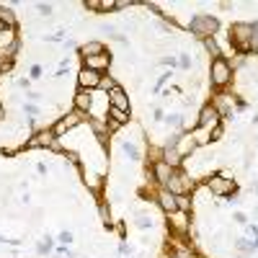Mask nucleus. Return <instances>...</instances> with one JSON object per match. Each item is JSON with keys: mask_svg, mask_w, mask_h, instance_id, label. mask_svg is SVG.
I'll list each match as a JSON object with an SVG mask.
<instances>
[{"mask_svg": "<svg viewBox=\"0 0 258 258\" xmlns=\"http://www.w3.org/2000/svg\"><path fill=\"white\" fill-rule=\"evenodd\" d=\"M232 80V65L225 60V57H217L212 60V67H209V83L215 88H225L230 85Z\"/></svg>", "mask_w": 258, "mask_h": 258, "instance_id": "1", "label": "nucleus"}, {"mask_svg": "<svg viewBox=\"0 0 258 258\" xmlns=\"http://www.w3.org/2000/svg\"><path fill=\"white\" fill-rule=\"evenodd\" d=\"M188 29H191L194 37L207 39V37H215V31L220 29V21H217L215 16H204V13H199V16H194L191 21H188Z\"/></svg>", "mask_w": 258, "mask_h": 258, "instance_id": "2", "label": "nucleus"}, {"mask_svg": "<svg viewBox=\"0 0 258 258\" xmlns=\"http://www.w3.org/2000/svg\"><path fill=\"white\" fill-rule=\"evenodd\" d=\"M165 188H168L171 194H176V196H186L188 191H194V178L188 176L186 171H181V168H176L173 176L168 178Z\"/></svg>", "mask_w": 258, "mask_h": 258, "instance_id": "3", "label": "nucleus"}, {"mask_svg": "<svg viewBox=\"0 0 258 258\" xmlns=\"http://www.w3.org/2000/svg\"><path fill=\"white\" fill-rule=\"evenodd\" d=\"M251 34L253 24H232L230 29V41L238 52H251Z\"/></svg>", "mask_w": 258, "mask_h": 258, "instance_id": "4", "label": "nucleus"}, {"mask_svg": "<svg viewBox=\"0 0 258 258\" xmlns=\"http://www.w3.org/2000/svg\"><path fill=\"white\" fill-rule=\"evenodd\" d=\"M207 191L212 194V196H230V194H235V181L230 176H212V178H207Z\"/></svg>", "mask_w": 258, "mask_h": 258, "instance_id": "5", "label": "nucleus"}, {"mask_svg": "<svg viewBox=\"0 0 258 258\" xmlns=\"http://www.w3.org/2000/svg\"><path fill=\"white\" fill-rule=\"evenodd\" d=\"M83 119H85V114H80V111H75V109H73V114H65V116H60L57 121H54V127H52L54 137H62V134L73 132L77 124H83Z\"/></svg>", "mask_w": 258, "mask_h": 258, "instance_id": "6", "label": "nucleus"}, {"mask_svg": "<svg viewBox=\"0 0 258 258\" xmlns=\"http://www.w3.org/2000/svg\"><path fill=\"white\" fill-rule=\"evenodd\" d=\"M26 147H29V150H34V147H52V150H60V145H57V137H54L52 129H39V132H34L31 137L26 140Z\"/></svg>", "mask_w": 258, "mask_h": 258, "instance_id": "7", "label": "nucleus"}, {"mask_svg": "<svg viewBox=\"0 0 258 258\" xmlns=\"http://www.w3.org/2000/svg\"><path fill=\"white\" fill-rule=\"evenodd\" d=\"M220 124V114H217V109L207 104V106H201L199 111V119H196V129H215Z\"/></svg>", "mask_w": 258, "mask_h": 258, "instance_id": "8", "label": "nucleus"}, {"mask_svg": "<svg viewBox=\"0 0 258 258\" xmlns=\"http://www.w3.org/2000/svg\"><path fill=\"white\" fill-rule=\"evenodd\" d=\"M98 83H101V73L88 70V67L77 70V88H83V91H98Z\"/></svg>", "mask_w": 258, "mask_h": 258, "instance_id": "9", "label": "nucleus"}, {"mask_svg": "<svg viewBox=\"0 0 258 258\" xmlns=\"http://www.w3.org/2000/svg\"><path fill=\"white\" fill-rule=\"evenodd\" d=\"M109 106L111 109H119V111H132V101H129V96H127V91L124 88H114V91L109 93Z\"/></svg>", "mask_w": 258, "mask_h": 258, "instance_id": "10", "label": "nucleus"}, {"mask_svg": "<svg viewBox=\"0 0 258 258\" xmlns=\"http://www.w3.org/2000/svg\"><path fill=\"white\" fill-rule=\"evenodd\" d=\"M73 109L80 111V114H88V111L93 109V93L91 91H83V88H77V93L73 98Z\"/></svg>", "mask_w": 258, "mask_h": 258, "instance_id": "11", "label": "nucleus"}, {"mask_svg": "<svg viewBox=\"0 0 258 258\" xmlns=\"http://www.w3.org/2000/svg\"><path fill=\"white\" fill-rule=\"evenodd\" d=\"M109 65H111V54H109V52L83 60V67H88V70H96V73H101V75H104V70H109Z\"/></svg>", "mask_w": 258, "mask_h": 258, "instance_id": "12", "label": "nucleus"}, {"mask_svg": "<svg viewBox=\"0 0 258 258\" xmlns=\"http://www.w3.org/2000/svg\"><path fill=\"white\" fill-rule=\"evenodd\" d=\"M168 222H171V227L176 232L186 235L191 230V215H184V212H173V215H168Z\"/></svg>", "mask_w": 258, "mask_h": 258, "instance_id": "13", "label": "nucleus"}, {"mask_svg": "<svg viewBox=\"0 0 258 258\" xmlns=\"http://www.w3.org/2000/svg\"><path fill=\"white\" fill-rule=\"evenodd\" d=\"M150 168H152V178H155V181H158L160 186H165V184H168V178L173 176V168L168 165L165 160H158V163H152Z\"/></svg>", "mask_w": 258, "mask_h": 258, "instance_id": "14", "label": "nucleus"}, {"mask_svg": "<svg viewBox=\"0 0 258 258\" xmlns=\"http://www.w3.org/2000/svg\"><path fill=\"white\" fill-rule=\"evenodd\" d=\"M158 204H160V209L165 212V215H173V212H178L176 194H171L168 188H160V194H158Z\"/></svg>", "mask_w": 258, "mask_h": 258, "instance_id": "15", "label": "nucleus"}, {"mask_svg": "<svg viewBox=\"0 0 258 258\" xmlns=\"http://www.w3.org/2000/svg\"><path fill=\"white\" fill-rule=\"evenodd\" d=\"M160 160H165L168 165H171L173 168V171H176V168L178 165H181L184 163V158H181V152H178L176 147H173V145H165V147H163V158Z\"/></svg>", "mask_w": 258, "mask_h": 258, "instance_id": "16", "label": "nucleus"}, {"mask_svg": "<svg viewBox=\"0 0 258 258\" xmlns=\"http://www.w3.org/2000/svg\"><path fill=\"white\" fill-rule=\"evenodd\" d=\"M77 52H80V57L85 60V57H96V54H104V52H106V47H104L101 41H85Z\"/></svg>", "mask_w": 258, "mask_h": 258, "instance_id": "17", "label": "nucleus"}, {"mask_svg": "<svg viewBox=\"0 0 258 258\" xmlns=\"http://www.w3.org/2000/svg\"><path fill=\"white\" fill-rule=\"evenodd\" d=\"M109 121H114V124H129V114L127 111H119V109H111L109 106Z\"/></svg>", "mask_w": 258, "mask_h": 258, "instance_id": "18", "label": "nucleus"}, {"mask_svg": "<svg viewBox=\"0 0 258 258\" xmlns=\"http://www.w3.org/2000/svg\"><path fill=\"white\" fill-rule=\"evenodd\" d=\"M201 41H204V49L212 54V60L222 57V52H220V44H217V39H215V37H207V39H201Z\"/></svg>", "mask_w": 258, "mask_h": 258, "instance_id": "19", "label": "nucleus"}, {"mask_svg": "<svg viewBox=\"0 0 258 258\" xmlns=\"http://www.w3.org/2000/svg\"><path fill=\"white\" fill-rule=\"evenodd\" d=\"M114 88H119V85H116V80H114V77H111V75H101V83H98V91H104V93L109 96L111 91H114Z\"/></svg>", "mask_w": 258, "mask_h": 258, "instance_id": "20", "label": "nucleus"}, {"mask_svg": "<svg viewBox=\"0 0 258 258\" xmlns=\"http://www.w3.org/2000/svg\"><path fill=\"white\" fill-rule=\"evenodd\" d=\"M0 21H3L8 29H16V26H18V24H16V13H13L10 8H0Z\"/></svg>", "mask_w": 258, "mask_h": 258, "instance_id": "21", "label": "nucleus"}, {"mask_svg": "<svg viewBox=\"0 0 258 258\" xmlns=\"http://www.w3.org/2000/svg\"><path fill=\"white\" fill-rule=\"evenodd\" d=\"M176 204H178V212H184V215H191L194 209V201L188 196H176Z\"/></svg>", "mask_w": 258, "mask_h": 258, "instance_id": "22", "label": "nucleus"}, {"mask_svg": "<svg viewBox=\"0 0 258 258\" xmlns=\"http://www.w3.org/2000/svg\"><path fill=\"white\" fill-rule=\"evenodd\" d=\"M121 150H124L132 160H140V158H142L140 150H137V145H134V142H124V145H121Z\"/></svg>", "mask_w": 258, "mask_h": 258, "instance_id": "23", "label": "nucleus"}, {"mask_svg": "<svg viewBox=\"0 0 258 258\" xmlns=\"http://www.w3.org/2000/svg\"><path fill=\"white\" fill-rule=\"evenodd\" d=\"M235 248L243 251V253H253V240H243V238H238V240H235Z\"/></svg>", "mask_w": 258, "mask_h": 258, "instance_id": "24", "label": "nucleus"}, {"mask_svg": "<svg viewBox=\"0 0 258 258\" xmlns=\"http://www.w3.org/2000/svg\"><path fill=\"white\" fill-rule=\"evenodd\" d=\"M173 258H199V256H194V251H191V248L181 245V248H176V251H173Z\"/></svg>", "mask_w": 258, "mask_h": 258, "instance_id": "25", "label": "nucleus"}, {"mask_svg": "<svg viewBox=\"0 0 258 258\" xmlns=\"http://www.w3.org/2000/svg\"><path fill=\"white\" fill-rule=\"evenodd\" d=\"M137 225H140L142 230H147V227H152V220H150L147 215H140V217H137Z\"/></svg>", "mask_w": 258, "mask_h": 258, "instance_id": "26", "label": "nucleus"}, {"mask_svg": "<svg viewBox=\"0 0 258 258\" xmlns=\"http://www.w3.org/2000/svg\"><path fill=\"white\" fill-rule=\"evenodd\" d=\"M24 111L29 114V119H37V116H39V106H34V104H26Z\"/></svg>", "mask_w": 258, "mask_h": 258, "instance_id": "27", "label": "nucleus"}, {"mask_svg": "<svg viewBox=\"0 0 258 258\" xmlns=\"http://www.w3.org/2000/svg\"><path fill=\"white\" fill-rule=\"evenodd\" d=\"M85 184L91 188H98L101 186V176H85Z\"/></svg>", "mask_w": 258, "mask_h": 258, "instance_id": "28", "label": "nucleus"}, {"mask_svg": "<svg viewBox=\"0 0 258 258\" xmlns=\"http://www.w3.org/2000/svg\"><path fill=\"white\" fill-rule=\"evenodd\" d=\"M60 243H62V245H70V243H73V232H70V230L60 232Z\"/></svg>", "mask_w": 258, "mask_h": 258, "instance_id": "29", "label": "nucleus"}, {"mask_svg": "<svg viewBox=\"0 0 258 258\" xmlns=\"http://www.w3.org/2000/svg\"><path fill=\"white\" fill-rule=\"evenodd\" d=\"M251 49H258V24H253V34H251Z\"/></svg>", "mask_w": 258, "mask_h": 258, "instance_id": "30", "label": "nucleus"}, {"mask_svg": "<svg viewBox=\"0 0 258 258\" xmlns=\"http://www.w3.org/2000/svg\"><path fill=\"white\" fill-rule=\"evenodd\" d=\"M31 77H34V80H37V77H41V65H31Z\"/></svg>", "mask_w": 258, "mask_h": 258, "instance_id": "31", "label": "nucleus"}, {"mask_svg": "<svg viewBox=\"0 0 258 258\" xmlns=\"http://www.w3.org/2000/svg\"><path fill=\"white\" fill-rule=\"evenodd\" d=\"M37 8H39V13H44V16H49V13H52V5H49V3H39Z\"/></svg>", "mask_w": 258, "mask_h": 258, "instance_id": "32", "label": "nucleus"}, {"mask_svg": "<svg viewBox=\"0 0 258 258\" xmlns=\"http://www.w3.org/2000/svg\"><path fill=\"white\" fill-rule=\"evenodd\" d=\"M178 65H181V70H188V67H191V60H188L186 54H184V57L178 60Z\"/></svg>", "mask_w": 258, "mask_h": 258, "instance_id": "33", "label": "nucleus"}, {"mask_svg": "<svg viewBox=\"0 0 258 258\" xmlns=\"http://www.w3.org/2000/svg\"><path fill=\"white\" fill-rule=\"evenodd\" d=\"M220 137H222V127L217 124L215 129H212V140H220Z\"/></svg>", "mask_w": 258, "mask_h": 258, "instance_id": "34", "label": "nucleus"}, {"mask_svg": "<svg viewBox=\"0 0 258 258\" xmlns=\"http://www.w3.org/2000/svg\"><path fill=\"white\" fill-rule=\"evenodd\" d=\"M235 222H240V225H245V222H248V217H245L243 212H238V215H235Z\"/></svg>", "mask_w": 258, "mask_h": 258, "instance_id": "35", "label": "nucleus"}, {"mask_svg": "<svg viewBox=\"0 0 258 258\" xmlns=\"http://www.w3.org/2000/svg\"><path fill=\"white\" fill-rule=\"evenodd\" d=\"M5 31H8V26L3 24V21H0V34H5Z\"/></svg>", "mask_w": 258, "mask_h": 258, "instance_id": "36", "label": "nucleus"}, {"mask_svg": "<svg viewBox=\"0 0 258 258\" xmlns=\"http://www.w3.org/2000/svg\"><path fill=\"white\" fill-rule=\"evenodd\" d=\"M3 119H5V109H3V106H0V121H3Z\"/></svg>", "mask_w": 258, "mask_h": 258, "instance_id": "37", "label": "nucleus"}, {"mask_svg": "<svg viewBox=\"0 0 258 258\" xmlns=\"http://www.w3.org/2000/svg\"><path fill=\"white\" fill-rule=\"evenodd\" d=\"M171 258H173V256H171Z\"/></svg>", "mask_w": 258, "mask_h": 258, "instance_id": "38", "label": "nucleus"}]
</instances>
